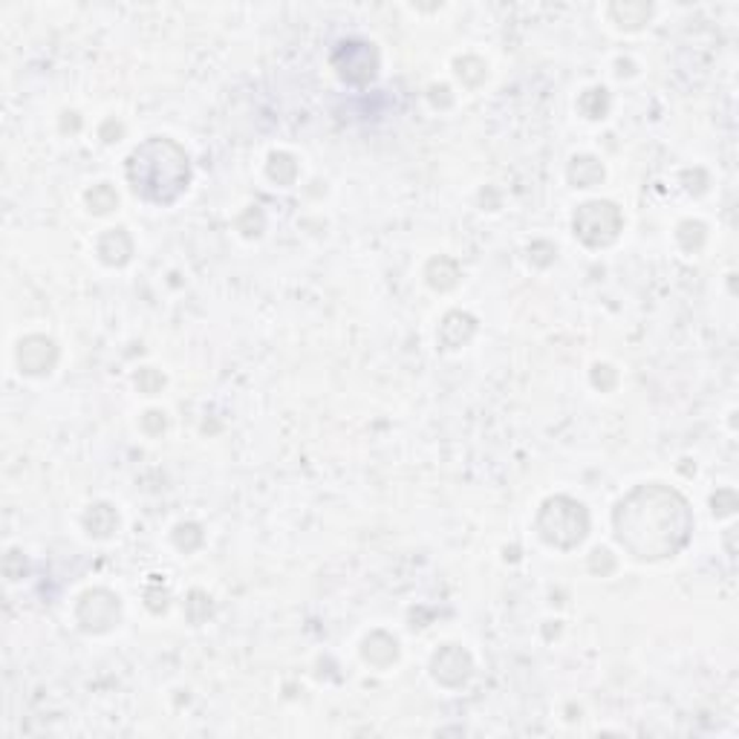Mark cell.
I'll list each match as a JSON object with an SVG mask.
<instances>
[{"label":"cell","instance_id":"cell-1","mask_svg":"<svg viewBox=\"0 0 739 739\" xmlns=\"http://www.w3.org/2000/svg\"><path fill=\"white\" fill-rule=\"evenodd\" d=\"M127 174H131L133 188L140 191V194L168 203V199H174L176 194L185 188V183H188V160H185L179 147H174V154L168 156L165 165H154L151 154H147L145 147H140V151L131 156Z\"/></svg>","mask_w":739,"mask_h":739},{"label":"cell","instance_id":"cell-2","mask_svg":"<svg viewBox=\"0 0 739 739\" xmlns=\"http://www.w3.org/2000/svg\"><path fill=\"white\" fill-rule=\"evenodd\" d=\"M618 226H622V217H618V212L609 203H589L575 214V232L589 246H601V243L613 240L618 235Z\"/></svg>","mask_w":739,"mask_h":739},{"label":"cell","instance_id":"cell-3","mask_svg":"<svg viewBox=\"0 0 739 739\" xmlns=\"http://www.w3.org/2000/svg\"><path fill=\"white\" fill-rule=\"evenodd\" d=\"M543 514H550V517H555L557 520V528L555 532H546V541H552V543H557V546H561V535H569V546L572 543H578L581 537H584V532H586V517H584V512H581V505H575V503H569V500H555V503H550L546 505V512Z\"/></svg>","mask_w":739,"mask_h":739}]
</instances>
